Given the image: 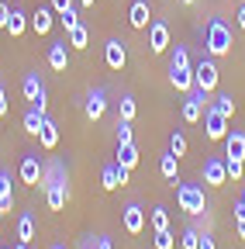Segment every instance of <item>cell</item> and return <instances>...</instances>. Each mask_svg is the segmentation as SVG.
Returning a JSON list of instances; mask_svg holds the SVG:
<instances>
[{
	"label": "cell",
	"instance_id": "1",
	"mask_svg": "<svg viewBox=\"0 0 245 249\" xmlns=\"http://www.w3.org/2000/svg\"><path fill=\"white\" fill-rule=\"evenodd\" d=\"M231 28L221 21V18H207V28H204V52L221 59V55H231Z\"/></svg>",
	"mask_w": 245,
	"mask_h": 249
},
{
	"label": "cell",
	"instance_id": "2",
	"mask_svg": "<svg viewBox=\"0 0 245 249\" xmlns=\"http://www.w3.org/2000/svg\"><path fill=\"white\" fill-rule=\"evenodd\" d=\"M176 204L180 211H187L190 218L207 214V194L200 183H176Z\"/></svg>",
	"mask_w": 245,
	"mask_h": 249
},
{
	"label": "cell",
	"instance_id": "3",
	"mask_svg": "<svg viewBox=\"0 0 245 249\" xmlns=\"http://www.w3.org/2000/svg\"><path fill=\"white\" fill-rule=\"evenodd\" d=\"M194 80H197V87H200L204 93H214V90H218L221 73H218V62H214V55H207V52H204V59L194 66Z\"/></svg>",
	"mask_w": 245,
	"mask_h": 249
},
{
	"label": "cell",
	"instance_id": "4",
	"mask_svg": "<svg viewBox=\"0 0 245 249\" xmlns=\"http://www.w3.org/2000/svg\"><path fill=\"white\" fill-rule=\"evenodd\" d=\"M207 104H211V93H204L200 87H194L190 93H187V101H183V121L187 124H197L200 118H204V111H207Z\"/></svg>",
	"mask_w": 245,
	"mask_h": 249
},
{
	"label": "cell",
	"instance_id": "5",
	"mask_svg": "<svg viewBox=\"0 0 245 249\" xmlns=\"http://www.w3.org/2000/svg\"><path fill=\"white\" fill-rule=\"evenodd\" d=\"M42 166H45V160H42L38 152H24V156H21V166H17V177H21V183H28V187H38Z\"/></svg>",
	"mask_w": 245,
	"mask_h": 249
},
{
	"label": "cell",
	"instance_id": "6",
	"mask_svg": "<svg viewBox=\"0 0 245 249\" xmlns=\"http://www.w3.org/2000/svg\"><path fill=\"white\" fill-rule=\"evenodd\" d=\"M66 180H69L66 163H63V160H49V163L42 166V177H38V191H49V187H55V183H66Z\"/></svg>",
	"mask_w": 245,
	"mask_h": 249
},
{
	"label": "cell",
	"instance_id": "7",
	"mask_svg": "<svg viewBox=\"0 0 245 249\" xmlns=\"http://www.w3.org/2000/svg\"><path fill=\"white\" fill-rule=\"evenodd\" d=\"M228 121H231V118H225L221 111H214V107L207 104V111H204V132H207V139H211V142H221V139L228 135Z\"/></svg>",
	"mask_w": 245,
	"mask_h": 249
},
{
	"label": "cell",
	"instance_id": "8",
	"mask_svg": "<svg viewBox=\"0 0 245 249\" xmlns=\"http://www.w3.org/2000/svg\"><path fill=\"white\" fill-rule=\"evenodd\" d=\"M200 177H204L207 187H225V183H228V166H225V160H221V156H207Z\"/></svg>",
	"mask_w": 245,
	"mask_h": 249
},
{
	"label": "cell",
	"instance_id": "9",
	"mask_svg": "<svg viewBox=\"0 0 245 249\" xmlns=\"http://www.w3.org/2000/svg\"><path fill=\"white\" fill-rule=\"evenodd\" d=\"M83 111H86L90 121H100L107 114V90L104 87H94V90L86 93V101H83Z\"/></svg>",
	"mask_w": 245,
	"mask_h": 249
},
{
	"label": "cell",
	"instance_id": "10",
	"mask_svg": "<svg viewBox=\"0 0 245 249\" xmlns=\"http://www.w3.org/2000/svg\"><path fill=\"white\" fill-rule=\"evenodd\" d=\"M148 49L156 52V55L169 49V24L166 21H152L148 24Z\"/></svg>",
	"mask_w": 245,
	"mask_h": 249
},
{
	"label": "cell",
	"instance_id": "11",
	"mask_svg": "<svg viewBox=\"0 0 245 249\" xmlns=\"http://www.w3.org/2000/svg\"><path fill=\"white\" fill-rule=\"evenodd\" d=\"M104 62H107L111 70H125V62H128V49H125V42L107 38V45H104Z\"/></svg>",
	"mask_w": 245,
	"mask_h": 249
},
{
	"label": "cell",
	"instance_id": "12",
	"mask_svg": "<svg viewBox=\"0 0 245 249\" xmlns=\"http://www.w3.org/2000/svg\"><path fill=\"white\" fill-rule=\"evenodd\" d=\"M121 222H125V232L138 235V232L145 229V211H142V204H138V201L125 204V214H121Z\"/></svg>",
	"mask_w": 245,
	"mask_h": 249
},
{
	"label": "cell",
	"instance_id": "13",
	"mask_svg": "<svg viewBox=\"0 0 245 249\" xmlns=\"http://www.w3.org/2000/svg\"><path fill=\"white\" fill-rule=\"evenodd\" d=\"M45 62L55 73H66V66H69V45L66 42H52L49 52H45Z\"/></svg>",
	"mask_w": 245,
	"mask_h": 249
},
{
	"label": "cell",
	"instance_id": "14",
	"mask_svg": "<svg viewBox=\"0 0 245 249\" xmlns=\"http://www.w3.org/2000/svg\"><path fill=\"white\" fill-rule=\"evenodd\" d=\"M225 156H228V160H245V132L231 128L225 135Z\"/></svg>",
	"mask_w": 245,
	"mask_h": 249
},
{
	"label": "cell",
	"instance_id": "15",
	"mask_svg": "<svg viewBox=\"0 0 245 249\" xmlns=\"http://www.w3.org/2000/svg\"><path fill=\"white\" fill-rule=\"evenodd\" d=\"M52 21H55L52 4H49V7H35V11H32V28H35V35H49V31H52Z\"/></svg>",
	"mask_w": 245,
	"mask_h": 249
},
{
	"label": "cell",
	"instance_id": "16",
	"mask_svg": "<svg viewBox=\"0 0 245 249\" xmlns=\"http://www.w3.org/2000/svg\"><path fill=\"white\" fill-rule=\"evenodd\" d=\"M128 24L131 28H148L152 24V11H148V0H135V4H131V11H128Z\"/></svg>",
	"mask_w": 245,
	"mask_h": 249
},
{
	"label": "cell",
	"instance_id": "17",
	"mask_svg": "<svg viewBox=\"0 0 245 249\" xmlns=\"http://www.w3.org/2000/svg\"><path fill=\"white\" fill-rule=\"evenodd\" d=\"M66 201H69V180H66V183H55V187H49V191H45V204H49L52 211H63Z\"/></svg>",
	"mask_w": 245,
	"mask_h": 249
},
{
	"label": "cell",
	"instance_id": "18",
	"mask_svg": "<svg viewBox=\"0 0 245 249\" xmlns=\"http://www.w3.org/2000/svg\"><path fill=\"white\" fill-rule=\"evenodd\" d=\"M14 211V187H11V173L0 170V214Z\"/></svg>",
	"mask_w": 245,
	"mask_h": 249
},
{
	"label": "cell",
	"instance_id": "19",
	"mask_svg": "<svg viewBox=\"0 0 245 249\" xmlns=\"http://www.w3.org/2000/svg\"><path fill=\"white\" fill-rule=\"evenodd\" d=\"M28 24H32V14H24V11L11 7V18H7V35H11V38H21L24 31H28Z\"/></svg>",
	"mask_w": 245,
	"mask_h": 249
},
{
	"label": "cell",
	"instance_id": "20",
	"mask_svg": "<svg viewBox=\"0 0 245 249\" xmlns=\"http://www.w3.org/2000/svg\"><path fill=\"white\" fill-rule=\"evenodd\" d=\"M169 83H173L180 93H190V90L197 87V80H194V66H187V70H169Z\"/></svg>",
	"mask_w": 245,
	"mask_h": 249
},
{
	"label": "cell",
	"instance_id": "21",
	"mask_svg": "<svg viewBox=\"0 0 245 249\" xmlns=\"http://www.w3.org/2000/svg\"><path fill=\"white\" fill-rule=\"evenodd\" d=\"M117 166H125V170H135L138 166V145L135 142H117Z\"/></svg>",
	"mask_w": 245,
	"mask_h": 249
},
{
	"label": "cell",
	"instance_id": "22",
	"mask_svg": "<svg viewBox=\"0 0 245 249\" xmlns=\"http://www.w3.org/2000/svg\"><path fill=\"white\" fill-rule=\"evenodd\" d=\"M42 90H45V83H42L38 73H28V76L21 80V93H24V101H28V104H35Z\"/></svg>",
	"mask_w": 245,
	"mask_h": 249
},
{
	"label": "cell",
	"instance_id": "23",
	"mask_svg": "<svg viewBox=\"0 0 245 249\" xmlns=\"http://www.w3.org/2000/svg\"><path fill=\"white\" fill-rule=\"evenodd\" d=\"M38 142H42V149H55L59 145V124L45 114V121H42V132H38Z\"/></svg>",
	"mask_w": 245,
	"mask_h": 249
},
{
	"label": "cell",
	"instance_id": "24",
	"mask_svg": "<svg viewBox=\"0 0 245 249\" xmlns=\"http://www.w3.org/2000/svg\"><path fill=\"white\" fill-rule=\"evenodd\" d=\"M176 163H180V156H173V152H163V160H159V173L176 187L180 183V177H176Z\"/></svg>",
	"mask_w": 245,
	"mask_h": 249
},
{
	"label": "cell",
	"instance_id": "25",
	"mask_svg": "<svg viewBox=\"0 0 245 249\" xmlns=\"http://www.w3.org/2000/svg\"><path fill=\"white\" fill-rule=\"evenodd\" d=\"M42 121H45V114H42V111L28 107V111H24V121H21V124H24V132H28V135H35V139H38V132H42Z\"/></svg>",
	"mask_w": 245,
	"mask_h": 249
},
{
	"label": "cell",
	"instance_id": "26",
	"mask_svg": "<svg viewBox=\"0 0 245 249\" xmlns=\"http://www.w3.org/2000/svg\"><path fill=\"white\" fill-rule=\"evenodd\" d=\"M32 239H35V218H32V214H21V218H17V242H28V246H32Z\"/></svg>",
	"mask_w": 245,
	"mask_h": 249
},
{
	"label": "cell",
	"instance_id": "27",
	"mask_svg": "<svg viewBox=\"0 0 245 249\" xmlns=\"http://www.w3.org/2000/svg\"><path fill=\"white\" fill-rule=\"evenodd\" d=\"M100 183H104V191H117V187H121L117 163H111V166H104V170H100Z\"/></svg>",
	"mask_w": 245,
	"mask_h": 249
},
{
	"label": "cell",
	"instance_id": "28",
	"mask_svg": "<svg viewBox=\"0 0 245 249\" xmlns=\"http://www.w3.org/2000/svg\"><path fill=\"white\" fill-rule=\"evenodd\" d=\"M135 114H138V104H135V97H128V93H125V97L117 101V118H121V121H135Z\"/></svg>",
	"mask_w": 245,
	"mask_h": 249
},
{
	"label": "cell",
	"instance_id": "29",
	"mask_svg": "<svg viewBox=\"0 0 245 249\" xmlns=\"http://www.w3.org/2000/svg\"><path fill=\"white\" fill-rule=\"evenodd\" d=\"M86 42H90V31H86V24L80 21V24L69 31V49H86Z\"/></svg>",
	"mask_w": 245,
	"mask_h": 249
},
{
	"label": "cell",
	"instance_id": "30",
	"mask_svg": "<svg viewBox=\"0 0 245 249\" xmlns=\"http://www.w3.org/2000/svg\"><path fill=\"white\" fill-rule=\"evenodd\" d=\"M211 107H214V111H221L225 118H231V114H235V101H231V93H218V97L211 101Z\"/></svg>",
	"mask_w": 245,
	"mask_h": 249
},
{
	"label": "cell",
	"instance_id": "31",
	"mask_svg": "<svg viewBox=\"0 0 245 249\" xmlns=\"http://www.w3.org/2000/svg\"><path fill=\"white\" fill-rule=\"evenodd\" d=\"M187 66H190L187 45H176V49H173V59H169V70H187Z\"/></svg>",
	"mask_w": 245,
	"mask_h": 249
},
{
	"label": "cell",
	"instance_id": "32",
	"mask_svg": "<svg viewBox=\"0 0 245 249\" xmlns=\"http://www.w3.org/2000/svg\"><path fill=\"white\" fill-rule=\"evenodd\" d=\"M197 246H200V229L187 225L183 229V239H180V249H197Z\"/></svg>",
	"mask_w": 245,
	"mask_h": 249
},
{
	"label": "cell",
	"instance_id": "33",
	"mask_svg": "<svg viewBox=\"0 0 245 249\" xmlns=\"http://www.w3.org/2000/svg\"><path fill=\"white\" fill-rule=\"evenodd\" d=\"M148 222H152V229H156V232L169 229V211H166V208H152V214H148Z\"/></svg>",
	"mask_w": 245,
	"mask_h": 249
},
{
	"label": "cell",
	"instance_id": "34",
	"mask_svg": "<svg viewBox=\"0 0 245 249\" xmlns=\"http://www.w3.org/2000/svg\"><path fill=\"white\" fill-rule=\"evenodd\" d=\"M225 166H228V180H242L245 177V160H228V156H225Z\"/></svg>",
	"mask_w": 245,
	"mask_h": 249
},
{
	"label": "cell",
	"instance_id": "35",
	"mask_svg": "<svg viewBox=\"0 0 245 249\" xmlns=\"http://www.w3.org/2000/svg\"><path fill=\"white\" fill-rule=\"evenodd\" d=\"M169 152L173 156H187V135H183V132H173L169 135Z\"/></svg>",
	"mask_w": 245,
	"mask_h": 249
},
{
	"label": "cell",
	"instance_id": "36",
	"mask_svg": "<svg viewBox=\"0 0 245 249\" xmlns=\"http://www.w3.org/2000/svg\"><path fill=\"white\" fill-rule=\"evenodd\" d=\"M114 135H117V142H135V139H131V121H121V118H117Z\"/></svg>",
	"mask_w": 245,
	"mask_h": 249
},
{
	"label": "cell",
	"instance_id": "37",
	"mask_svg": "<svg viewBox=\"0 0 245 249\" xmlns=\"http://www.w3.org/2000/svg\"><path fill=\"white\" fill-rule=\"evenodd\" d=\"M59 21H63V24H66V31H73V28L80 24V7H69L66 14H59Z\"/></svg>",
	"mask_w": 245,
	"mask_h": 249
},
{
	"label": "cell",
	"instance_id": "38",
	"mask_svg": "<svg viewBox=\"0 0 245 249\" xmlns=\"http://www.w3.org/2000/svg\"><path fill=\"white\" fill-rule=\"evenodd\" d=\"M156 249H173V232H169V229L156 232Z\"/></svg>",
	"mask_w": 245,
	"mask_h": 249
},
{
	"label": "cell",
	"instance_id": "39",
	"mask_svg": "<svg viewBox=\"0 0 245 249\" xmlns=\"http://www.w3.org/2000/svg\"><path fill=\"white\" fill-rule=\"evenodd\" d=\"M69 7H76V0H52V11L55 14H66Z\"/></svg>",
	"mask_w": 245,
	"mask_h": 249
},
{
	"label": "cell",
	"instance_id": "40",
	"mask_svg": "<svg viewBox=\"0 0 245 249\" xmlns=\"http://www.w3.org/2000/svg\"><path fill=\"white\" fill-rule=\"evenodd\" d=\"M7 18H11V7L7 0H0V31H7Z\"/></svg>",
	"mask_w": 245,
	"mask_h": 249
},
{
	"label": "cell",
	"instance_id": "41",
	"mask_svg": "<svg viewBox=\"0 0 245 249\" xmlns=\"http://www.w3.org/2000/svg\"><path fill=\"white\" fill-rule=\"evenodd\" d=\"M197 249H218V242H214L211 232H200V246H197Z\"/></svg>",
	"mask_w": 245,
	"mask_h": 249
},
{
	"label": "cell",
	"instance_id": "42",
	"mask_svg": "<svg viewBox=\"0 0 245 249\" xmlns=\"http://www.w3.org/2000/svg\"><path fill=\"white\" fill-rule=\"evenodd\" d=\"M7 111H11V104H7V90H4V83H0V118H7Z\"/></svg>",
	"mask_w": 245,
	"mask_h": 249
},
{
	"label": "cell",
	"instance_id": "43",
	"mask_svg": "<svg viewBox=\"0 0 245 249\" xmlns=\"http://www.w3.org/2000/svg\"><path fill=\"white\" fill-rule=\"evenodd\" d=\"M32 107H35V111H42V114H45V107H49V93H45V90H42V93H38V101H35V104H32Z\"/></svg>",
	"mask_w": 245,
	"mask_h": 249
},
{
	"label": "cell",
	"instance_id": "44",
	"mask_svg": "<svg viewBox=\"0 0 245 249\" xmlns=\"http://www.w3.org/2000/svg\"><path fill=\"white\" fill-rule=\"evenodd\" d=\"M80 249H97V235H86V239L80 242Z\"/></svg>",
	"mask_w": 245,
	"mask_h": 249
},
{
	"label": "cell",
	"instance_id": "45",
	"mask_svg": "<svg viewBox=\"0 0 245 249\" xmlns=\"http://www.w3.org/2000/svg\"><path fill=\"white\" fill-rule=\"evenodd\" d=\"M235 229H238V239L245 242V214H242V218H235Z\"/></svg>",
	"mask_w": 245,
	"mask_h": 249
},
{
	"label": "cell",
	"instance_id": "46",
	"mask_svg": "<svg viewBox=\"0 0 245 249\" xmlns=\"http://www.w3.org/2000/svg\"><path fill=\"white\" fill-rule=\"evenodd\" d=\"M97 249H114V246H111V239H107V235H97Z\"/></svg>",
	"mask_w": 245,
	"mask_h": 249
},
{
	"label": "cell",
	"instance_id": "47",
	"mask_svg": "<svg viewBox=\"0 0 245 249\" xmlns=\"http://www.w3.org/2000/svg\"><path fill=\"white\" fill-rule=\"evenodd\" d=\"M231 211H235V218H242V214H245V204H242V197L235 201V208H231Z\"/></svg>",
	"mask_w": 245,
	"mask_h": 249
},
{
	"label": "cell",
	"instance_id": "48",
	"mask_svg": "<svg viewBox=\"0 0 245 249\" xmlns=\"http://www.w3.org/2000/svg\"><path fill=\"white\" fill-rule=\"evenodd\" d=\"M235 18H238V28H242V31H245V4H242V7H238V14H235Z\"/></svg>",
	"mask_w": 245,
	"mask_h": 249
},
{
	"label": "cell",
	"instance_id": "49",
	"mask_svg": "<svg viewBox=\"0 0 245 249\" xmlns=\"http://www.w3.org/2000/svg\"><path fill=\"white\" fill-rule=\"evenodd\" d=\"M76 7H94V0H76Z\"/></svg>",
	"mask_w": 245,
	"mask_h": 249
},
{
	"label": "cell",
	"instance_id": "50",
	"mask_svg": "<svg viewBox=\"0 0 245 249\" xmlns=\"http://www.w3.org/2000/svg\"><path fill=\"white\" fill-rule=\"evenodd\" d=\"M180 4H183V7H194V4H197V0H180Z\"/></svg>",
	"mask_w": 245,
	"mask_h": 249
},
{
	"label": "cell",
	"instance_id": "51",
	"mask_svg": "<svg viewBox=\"0 0 245 249\" xmlns=\"http://www.w3.org/2000/svg\"><path fill=\"white\" fill-rule=\"evenodd\" d=\"M17 249H32V246H28V242H21V246H17Z\"/></svg>",
	"mask_w": 245,
	"mask_h": 249
},
{
	"label": "cell",
	"instance_id": "52",
	"mask_svg": "<svg viewBox=\"0 0 245 249\" xmlns=\"http://www.w3.org/2000/svg\"><path fill=\"white\" fill-rule=\"evenodd\" d=\"M52 249H66V246H59V242H55V246H52Z\"/></svg>",
	"mask_w": 245,
	"mask_h": 249
},
{
	"label": "cell",
	"instance_id": "53",
	"mask_svg": "<svg viewBox=\"0 0 245 249\" xmlns=\"http://www.w3.org/2000/svg\"><path fill=\"white\" fill-rule=\"evenodd\" d=\"M242 204H245V194H242Z\"/></svg>",
	"mask_w": 245,
	"mask_h": 249
},
{
	"label": "cell",
	"instance_id": "54",
	"mask_svg": "<svg viewBox=\"0 0 245 249\" xmlns=\"http://www.w3.org/2000/svg\"><path fill=\"white\" fill-rule=\"evenodd\" d=\"M238 4H245V0H238Z\"/></svg>",
	"mask_w": 245,
	"mask_h": 249
},
{
	"label": "cell",
	"instance_id": "55",
	"mask_svg": "<svg viewBox=\"0 0 245 249\" xmlns=\"http://www.w3.org/2000/svg\"><path fill=\"white\" fill-rule=\"evenodd\" d=\"M0 218H4V214H0Z\"/></svg>",
	"mask_w": 245,
	"mask_h": 249
}]
</instances>
